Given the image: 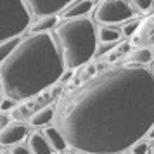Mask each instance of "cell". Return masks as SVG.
I'll use <instances>...</instances> for the list:
<instances>
[{
    "mask_svg": "<svg viewBox=\"0 0 154 154\" xmlns=\"http://www.w3.org/2000/svg\"><path fill=\"white\" fill-rule=\"evenodd\" d=\"M21 42H23V38H19V36H16V38H9V40H2V45H0V56H2V61L7 59V57L11 56L17 47H19V43Z\"/></svg>",
    "mask_w": 154,
    "mask_h": 154,
    "instance_id": "ac0fdd59",
    "label": "cell"
},
{
    "mask_svg": "<svg viewBox=\"0 0 154 154\" xmlns=\"http://www.w3.org/2000/svg\"><path fill=\"white\" fill-rule=\"evenodd\" d=\"M152 52H154V45H152Z\"/></svg>",
    "mask_w": 154,
    "mask_h": 154,
    "instance_id": "1f68e13d",
    "label": "cell"
},
{
    "mask_svg": "<svg viewBox=\"0 0 154 154\" xmlns=\"http://www.w3.org/2000/svg\"><path fill=\"white\" fill-rule=\"evenodd\" d=\"M28 126L24 123H11L7 125L5 128H2V133H0V144L2 147H14V146H19V142L28 137Z\"/></svg>",
    "mask_w": 154,
    "mask_h": 154,
    "instance_id": "52a82bcc",
    "label": "cell"
},
{
    "mask_svg": "<svg viewBox=\"0 0 154 154\" xmlns=\"http://www.w3.org/2000/svg\"><path fill=\"white\" fill-rule=\"evenodd\" d=\"M128 2H130L139 12H144V14H147L154 5V0H128Z\"/></svg>",
    "mask_w": 154,
    "mask_h": 154,
    "instance_id": "ffe728a7",
    "label": "cell"
},
{
    "mask_svg": "<svg viewBox=\"0 0 154 154\" xmlns=\"http://www.w3.org/2000/svg\"><path fill=\"white\" fill-rule=\"evenodd\" d=\"M59 16L49 14V16H40L36 21L31 23L29 26V35H38V33H50L54 28H59Z\"/></svg>",
    "mask_w": 154,
    "mask_h": 154,
    "instance_id": "30bf717a",
    "label": "cell"
},
{
    "mask_svg": "<svg viewBox=\"0 0 154 154\" xmlns=\"http://www.w3.org/2000/svg\"><path fill=\"white\" fill-rule=\"evenodd\" d=\"M132 43L139 47H149V43H154V14L144 23H140L137 33L132 38Z\"/></svg>",
    "mask_w": 154,
    "mask_h": 154,
    "instance_id": "9c48e42d",
    "label": "cell"
},
{
    "mask_svg": "<svg viewBox=\"0 0 154 154\" xmlns=\"http://www.w3.org/2000/svg\"><path fill=\"white\" fill-rule=\"evenodd\" d=\"M7 119H9V118H7V114H5V112H2V128H5L7 125H11Z\"/></svg>",
    "mask_w": 154,
    "mask_h": 154,
    "instance_id": "d4e9b609",
    "label": "cell"
},
{
    "mask_svg": "<svg viewBox=\"0 0 154 154\" xmlns=\"http://www.w3.org/2000/svg\"><path fill=\"white\" fill-rule=\"evenodd\" d=\"M61 154H73V152H61Z\"/></svg>",
    "mask_w": 154,
    "mask_h": 154,
    "instance_id": "f546056e",
    "label": "cell"
},
{
    "mask_svg": "<svg viewBox=\"0 0 154 154\" xmlns=\"http://www.w3.org/2000/svg\"><path fill=\"white\" fill-rule=\"evenodd\" d=\"M121 29L109 26V24H100L97 28V38L100 43H116L121 38Z\"/></svg>",
    "mask_w": 154,
    "mask_h": 154,
    "instance_id": "5bb4252c",
    "label": "cell"
},
{
    "mask_svg": "<svg viewBox=\"0 0 154 154\" xmlns=\"http://www.w3.org/2000/svg\"><path fill=\"white\" fill-rule=\"evenodd\" d=\"M56 38L63 52L66 69H78L95 57L99 47L97 29L92 19H68L56 28Z\"/></svg>",
    "mask_w": 154,
    "mask_h": 154,
    "instance_id": "3957f363",
    "label": "cell"
},
{
    "mask_svg": "<svg viewBox=\"0 0 154 154\" xmlns=\"http://www.w3.org/2000/svg\"><path fill=\"white\" fill-rule=\"evenodd\" d=\"M64 69L66 64L56 36L29 35L2 61V92L16 100H29L56 85L64 76Z\"/></svg>",
    "mask_w": 154,
    "mask_h": 154,
    "instance_id": "7a4b0ae2",
    "label": "cell"
},
{
    "mask_svg": "<svg viewBox=\"0 0 154 154\" xmlns=\"http://www.w3.org/2000/svg\"><path fill=\"white\" fill-rule=\"evenodd\" d=\"M75 0H26L28 7L35 16H49V14H57L63 12L64 9L71 5Z\"/></svg>",
    "mask_w": 154,
    "mask_h": 154,
    "instance_id": "8992f818",
    "label": "cell"
},
{
    "mask_svg": "<svg viewBox=\"0 0 154 154\" xmlns=\"http://www.w3.org/2000/svg\"><path fill=\"white\" fill-rule=\"evenodd\" d=\"M112 49V43H100L97 47V52H95V57H100L104 56V54H107L109 50Z\"/></svg>",
    "mask_w": 154,
    "mask_h": 154,
    "instance_id": "603a6c76",
    "label": "cell"
},
{
    "mask_svg": "<svg viewBox=\"0 0 154 154\" xmlns=\"http://www.w3.org/2000/svg\"><path fill=\"white\" fill-rule=\"evenodd\" d=\"M94 7H95V5H94V0H75L71 5H68V7L63 11L61 17H63L64 21H68V19L87 17V14L92 12Z\"/></svg>",
    "mask_w": 154,
    "mask_h": 154,
    "instance_id": "ba28073f",
    "label": "cell"
},
{
    "mask_svg": "<svg viewBox=\"0 0 154 154\" xmlns=\"http://www.w3.org/2000/svg\"><path fill=\"white\" fill-rule=\"evenodd\" d=\"M130 154H149V144L146 140H139L130 147Z\"/></svg>",
    "mask_w": 154,
    "mask_h": 154,
    "instance_id": "44dd1931",
    "label": "cell"
},
{
    "mask_svg": "<svg viewBox=\"0 0 154 154\" xmlns=\"http://www.w3.org/2000/svg\"><path fill=\"white\" fill-rule=\"evenodd\" d=\"M31 14L26 0H0V40L16 38L29 29Z\"/></svg>",
    "mask_w": 154,
    "mask_h": 154,
    "instance_id": "277c9868",
    "label": "cell"
},
{
    "mask_svg": "<svg viewBox=\"0 0 154 154\" xmlns=\"http://www.w3.org/2000/svg\"><path fill=\"white\" fill-rule=\"evenodd\" d=\"M149 154H154V144H152V147H151V152Z\"/></svg>",
    "mask_w": 154,
    "mask_h": 154,
    "instance_id": "83f0119b",
    "label": "cell"
},
{
    "mask_svg": "<svg viewBox=\"0 0 154 154\" xmlns=\"http://www.w3.org/2000/svg\"><path fill=\"white\" fill-rule=\"evenodd\" d=\"M78 154H92V152H87V151H76Z\"/></svg>",
    "mask_w": 154,
    "mask_h": 154,
    "instance_id": "4316f807",
    "label": "cell"
},
{
    "mask_svg": "<svg viewBox=\"0 0 154 154\" xmlns=\"http://www.w3.org/2000/svg\"><path fill=\"white\" fill-rule=\"evenodd\" d=\"M140 26V21L137 19V17H133V19H130V21H126L121 24V35L123 36H133L135 33H137V29H139Z\"/></svg>",
    "mask_w": 154,
    "mask_h": 154,
    "instance_id": "d6986e66",
    "label": "cell"
},
{
    "mask_svg": "<svg viewBox=\"0 0 154 154\" xmlns=\"http://www.w3.org/2000/svg\"><path fill=\"white\" fill-rule=\"evenodd\" d=\"M118 154H126V152H118Z\"/></svg>",
    "mask_w": 154,
    "mask_h": 154,
    "instance_id": "4dcf8cb0",
    "label": "cell"
},
{
    "mask_svg": "<svg viewBox=\"0 0 154 154\" xmlns=\"http://www.w3.org/2000/svg\"><path fill=\"white\" fill-rule=\"evenodd\" d=\"M154 123V73L114 68L87 82L59 114V130L75 151L118 154L142 140Z\"/></svg>",
    "mask_w": 154,
    "mask_h": 154,
    "instance_id": "6da1fadb",
    "label": "cell"
},
{
    "mask_svg": "<svg viewBox=\"0 0 154 154\" xmlns=\"http://www.w3.org/2000/svg\"><path fill=\"white\" fill-rule=\"evenodd\" d=\"M130 47H132V43H130V42H121V43H118L116 47H112V49L106 54V64L118 63L121 57H125L126 54H128Z\"/></svg>",
    "mask_w": 154,
    "mask_h": 154,
    "instance_id": "2e32d148",
    "label": "cell"
},
{
    "mask_svg": "<svg viewBox=\"0 0 154 154\" xmlns=\"http://www.w3.org/2000/svg\"><path fill=\"white\" fill-rule=\"evenodd\" d=\"M152 73H154V66H152Z\"/></svg>",
    "mask_w": 154,
    "mask_h": 154,
    "instance_id": "d6a6232c",
    "label": "cell"
},
{
    "mask_svg": "<svg viewBox=\"0 0 154 154\" xmlns=\"http://www.w3.org/2000/svg\"><path fill=\"white\" fill-rule=\"evenodd\" d=\"M43 135L47 137L49 140V144L52 146V149L56 151V152H64V149L68 146V142L64 139L63 132L59 130V126H45V130H43Z\"/></svg>",
    "mask_w": 154,
    "mask_h": 154,
    "instance_id": "4fadbf2b",
    "label": "cell"
},
{
    "mask_svg": "<svg viewBox=\"0 0 154 154\" xmlns=\"http://www.w3.org/2000/svg\"><path fill=\"white\" fill-rule=\"evenodd\" d=\"M16 99L9 97V95H2V112H7V111H12L16 107Z\"/></svg>",
    "mask_w": 154,
    "mask_h": 154,
    "instance_id": "7402d4cb",
    "label": "cell"
},
{
    "mask_svg": "<svg viewBox=\"0 0 154 154\" xmlns=\"http://www.w3.org/2000/svg\"><path fill=\"white\" fill-rule=\"evenodd\" d=\"M11 154H33L29 147H24V146H14L11 147Z\"/></svg>",
    "mask_w": 154,
    "mask_h": 154,
    "instance_id": "cb8c5ba5",
    "label": "cell"
},
{
    "mask_svg": "<svg viewBox=\"0 0 154 154\" xmlns=\"http://www.w3.org/2000/svg\"><path fill=\"white\" fill-rule=\"evenodd\" d=\"M28 147L31 149L33 154H54L56 151L52 149V146L49 144L47 137L43 135V132H33L28 137Z\"/></svg>",
    "mask_w": 154,
    "mask_h": 154,
    "instance_id": "8fae6325",
    "label": "cell"
},
{
    "mask_svg": "<svg viewBox=\"0 0 154 154\" xmlns=\"http://www.w3.org/2000/svg\"><path fill=\"white\" fill-rule=\"evenodd\" d=\"M2 154H11V152H7V151H5V149H4V151H2Z\"/></svg>",
    "mask_w": 154,
    "mask_h": 154,
    "instance_id": "f1b7e54d",
    "label": "cell"
},
{
    "mask_svg": "<svg viewBox=\"0 0 154 154\" xmlns=\"http://www.w3.org/2000/svg\"><path fill=\"white\" fill-rule=\"evenodd\" d=\"M137 14V9L133 7L128 0H102L97 5L94 17L100 24H123V23L133 19Z\"/></svg>",
    "mask_w": 154,
    "mask_h": 154,
    "instance_id": "5b68a950",
    "label": "cell"
},
{
    "mask_svg": "<svg viewBox=\"0 0 154 154\" xmlns=\"http://www.w3.org/2000/svg\"><path fill=\"white\" fill-rule=\"evenodd\" d=\"M147 137H149L151 140H154V123H152V126L149 128V132H147Z\"/></svg>",
    "mask_w": 154,
    "mask_h": 154,
    "instance_id": "484cf974",
    "label": "cell"
},
{
    "mask_svg": "<svg viewBox=\"0 0 154 154\" xmlns=\"http://www.w3.org/2000/svg\"><path fill=\"white\" fill-rule=\"evenodd\" d=\"M56 116V107L54 106H43L38 111H35L29 116V125L40 128V126H47Z\"/></svg>",
    "mask_w": 154,
    "mask_h": 154,
    "instance_id": "7c38bea8",
    "label": "cell"
},
{
    "mask_svg": "<svg viewBox=\"0 0 154 154\" xmlns=\"http://www.w3.org/2000/svg\"><path fill=\"white\" fill-rule=\"evenodd\" d=\"M152 57H154L152 47H137V49L130 54L128 59H130V63H135V64L144 66V64L151 63V61H152Z\"/></svg>",
    "mask_w": 154,
    "mask_h": 154,
    "instance_id": "9a60e30c",
    "label": "cell"
},
{
    "mask_svg": "<svg viewBox=\"0 0 154 154\" xmlns=\"http://www.w3.org/2000/svg\"><path fill=\"white\" fill-rule=\"evenodd\" d=\"M97 64L94 63H87L85 66H82L80 68V71H78L76 75V80H75V85H78L80 82H90V80H94L95 78V75H97Z\"/></svg>",
    "mask_w": 154,
    "mask_h": 154,
    "instance_id": "e0dca14e",
    "label": "cell"
}]
</instances>
